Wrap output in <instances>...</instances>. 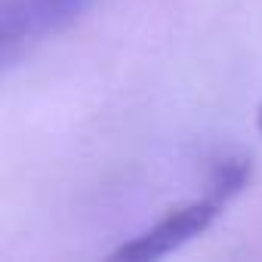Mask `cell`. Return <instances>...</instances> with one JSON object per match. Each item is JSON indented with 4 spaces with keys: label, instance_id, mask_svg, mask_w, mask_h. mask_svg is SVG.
<instances>
[{
    "label": "cell",
    "instance_id": "1",
    "mask_svg": "<svg viewBox=\"0 0 262 262\" xmlns=\"http://www.w3.org/2000/svg\"><path fill=\"white\" fill-rule=\"evenodd\" d=\"M250 176H253V164L244 155H231V158L216 161L210 167L207 188H204L201 198L167 210L155 225H148L136 237H129L126 244H120L111 253V259L151 262V259H164V256L176 253L179 247H185L188 241L204 234L222 216V210L250 185Z\"/></svg>",
    "mask_w": 262,
    "mask_h": 262
},
{
    "label": "cell",
    "instance_id": "2",
    "mask_svg": "<svg viewBox=\"0 0 262 262\" xmlns=\"http://www.w3.org/2000/svg\"><path fill=\"white\" fill-rule=\"evenodd\" d=\"M96 0H0V62L7 68L74 25Z\"/></svg>",
    "mask_w": 262,
    "mask_h": 262
},
{
    "label": "cell",
    "instance_id": "3",
    "mask_svg": "<svg viewBox=\"0 0 262 262\" xmlns=\"http://www.w3.org/2000/svg\"><path fill=\"white\" fill-rule=\"evenodd\" d=\"M256 129H259V136H262V105H259V111H256Z\"/></svg>",
    "mask_w": 262,
    "mask_h": 262
}]
</instances>
